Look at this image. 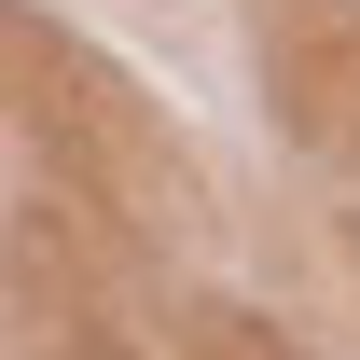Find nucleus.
Segmentation results:
<instances>
[{
	"label": "nucleus",
	"instance_id": "1",
	"mask_svg": "<svg viewBox=\"0 0 360 360\" xmlns=\"http://www.w3.org/2000/svg\"><path fill=\"white\" fill-rule=\"evenodd\" d=\"M264 70H277L291 139H305V153H333V167L360 180V14H333V0H319L291 42H264Z\"/></svg>",
	"mask_w": 360,
	"mask_h": 360
}]
</instances>
